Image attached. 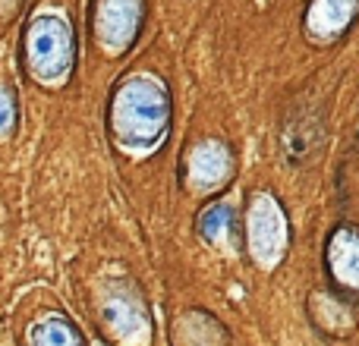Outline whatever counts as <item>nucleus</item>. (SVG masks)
Instances as JSON below:
<instances>
[{
	"label": "nucleus",
	"mask_w": 359,
	"mask_h": 346,
	"mask_svg": "<svg viewBox=\"0 0 359 346\" xmlns=\"http://www.w3.org/2000/svg\"><path fill=\"white\" fill-rule=\"evenodd\" d=\"M32 343L35 346H67L69 343V331L63 328L60 321L38 324V328L32 331Z\"/></svg>",
	"instance_id": "obj_1"
},
{
	"label": "nucleus",
	"mask_w": 359,
	"mask_h": 346,
	"mask_svg": "<svg viewBox=\"0 0 359 346\" xmlns=\"http://www.w3.org/2000/svg\"><path fill=\"white\" fill-rule=\"evenodd\" d=\"M13 123V98L10 92H0V132Z\"/></svg>",
	"instance_id": "obj_2"
}]
</instances>
